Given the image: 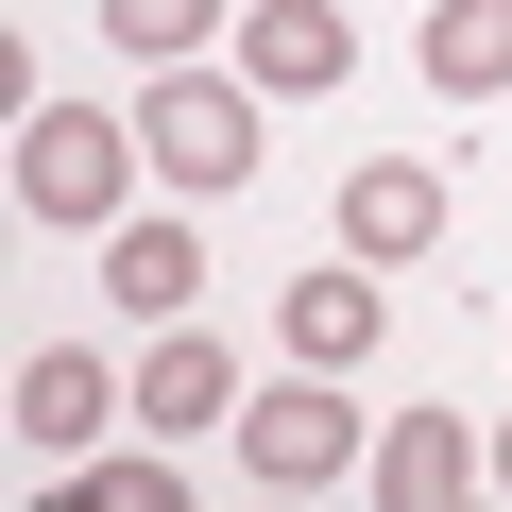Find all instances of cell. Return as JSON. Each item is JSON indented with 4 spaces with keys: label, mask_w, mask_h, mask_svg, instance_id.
<instances>
[{
    "label": "cell",
    "mask_w": 512,
    "mask_h": 512,
    "mask_svg": "<svg viewBox=\"0 0 512 512\" xmlns=\"http://www.w3.org/2000/svg\"><path fill=\"white\" fill-rule=\"evenodd\" d=\"M427 86L444 103H495L512 86V0H427Z\"/></svg>",
    "instance_id": "30bf717a"
},
{
    "label": "cell",
    "mask_w": 512,
    "mask_h": 512,
    "mask_svg": "<svg viewBox=\"0 0 512 512\" xmlns=\"http://www.w3.org/2000/svg\"><path fill=\"white\" fill-rule=\"evenodd\" d=\"M239 86H256V103L359 86V18H342V0H239Z\"/></svg>",
    "instance_id": "3957f363"
},
{
    "label": "cell",
    "mask_w": 512,
    "mask_h": 512,
    "mask_svg": "<svg viewBox=\"0 0 512 512\" xmlns=\"http://www.w3.org/2000/svg\"><path fill=\"white\" fill-rule=\"evenodd\" d=\"M495 495H512V427H495Z\"/></svg>",
    "instance_id": "5bb4252c"
},
{
    "label": "cell",
    "mask_w": 512,
    "mask_h": 512,
    "mask_svg": "<svg viewBox=\"0 0 512 512\" xmlns=\"http://www.w3.org/2000/svg\"><path fill=\"white\" fill-rule=\"evenodd\" d=\"M376 512H478V427L461 410H410L376 444Z\"/></svg>",
    "instance_id": "ba28073f"
},
{
    "label": "cell",
    "mask_w": 512,
    "mask_h": 512,
    "mask_svg": "<svg viewBox=\"0 0 512 512\" xmlns=\"http://www.w3.org/2000/svg\"><path fill=\"white\" fill-rule=\"evenodd\" d=\"M427 239H444V171H427V154H359V171H342V256L393 274V256H427Z\"/></svg>",
    "instance_id": "8992f818"
},
{
    "label": "cell",
    "mask_w": 512,
    "mask_h": 512,
    "mask_svg": "<svg viewBox=\"0 0 512 512\" xmlns=\"http://www.w3.org/2000/svg\"><path fill=\"white\" fill-rule=\"evenodd\" d=\"M205 18H222V0H103V35L137 69H205Z\"/></svg>",
    "instance_id": "4fadbf2b"
},
{
    "label": "cell",
    "mask_w": 512,
    "mask_h": 512,
    "mask_svg": "<svg viewBox=\"0 0 512 512\" xmlns=\"http://www.w3.org/2000/svg\"><path fill=\"white\" fill-rule=\"evenodd\" d=\"M239 461L274 478V495H325V478L359 461V410H342V376H291V393H256V410H239Z\"/></svg>",
    "instance_id": "277c9868"
},
{
    "label": "cell",
    "mask_w": 512,
    "mask_h": 512,
    "mask_svg": "<svg viewBox=\"0 0 512 512\" xmlns=\"http://www.w3.org/2000/svg\"><path fill=\"white\" fill-rule=\"evenodd\" d=\"M291 359L308 376H359L376 359V274H291Z\"/></svg>",
    "instance_id": "8fae6325"
},
{
    "label": "cell",
    "mask_w": 512,
    "mask_h": 512,
    "mask_svg": "<svg viewBox=\"0 0 512 512\" xmlns=\"http://www.w3.org/2000/svg\"><path fill=\"white\" fill-rule=\"evenodd\" d=\"M137 154H154L137 120H103V103H35V120H18V205L120 239V222H137Z\"/></svg>",
    "instance_id": "6da1fadb"
},
{
    "label": "cell",
    "mask_w": 512,
    "mask_h": 512,
    "mask_svg": "<svg viewBox=\"0 0 512 512\" xmlns=\"http://www.w3.org/2000/svg\"><path fill=\"white\" fill-rule=\"evenodd\" d=\"M52 512H188V478L154 461V444H103V461H69V495Z\"/></svg>",
    "instance_id": "7c38bea8"
},
{
    "label": "cell",
    "mask_w": 512,
    "mask_h": 512,
    "mask_svg": "<svg viewBox=\"0 0 512 512\" xmlns=\"http://www.w3.org/2000/svg\"><path fill=\"white\" fill-rule=\"evenodd\" d=\"M103 291H120L137 325H188V291H205V239H188V222H120V239H103Z\"/></svg>",
    "instance_id": "9c48e42d"
},
{
    "label": "cell",
    "mask_w": 512,
    "mask_h": 512,
    "mask_svg": "<svg viewBox=\"0 0 512 512\" xmlns=\"http://www.w3.org/2000/svg\"><path fill=\"white\" fill-rule=\"evenodd\" d=\"M120 410H137V393H120L86 342H35V359H18V444H52V461H103V427H120Z\"/></svg>",
    "instance_id": "5b68a950"
},
{
    "label": "cell",
    "mask_w": 512,
    "mask_h": 512,
    "mask_svg": "<svg viewBox=\"0 0 512 512\" xmlns=\"http://www.w3.org/2000/svg\"><path fill=\"white\" fill-rule=\"evenodd\" d=\"M274 512H308V495H274Z\"/></svg>",
    "instance_id": "9a60e30c"
},
{
    "label": "cell",
    "mask_w": 512,
    "mask_h": 512,
    "mask_svg": "<svg viewBox=\"0 0 512 512\" xmlns=\"http://www.w3.org/2000/svg\"><path fill=\"white\" fill-rule=\"evenodd\" d=\"M137 137H154V171H171L188 205H222V188L256 171V86H222V69H154Z\"/></svg>",
    "instance_id": "7a4b0ae2"
},
{
    "label": "cell",
    "mask_w": 512,
    "mask_h": 512,
    "mask_svg": "<svg viewBox=\"0 0 512 512\" xmlns=\"http://www.w3.org/2000/svg\"><path fill=\"white\" fill-rule=\"evenodd\" d=\"M256 393H239V359L205 342V325H154V359H137V427L154 444H188V427H239Z\"/></svg>",
    "instance_id": "52a82bcc"
}]
</instances>
